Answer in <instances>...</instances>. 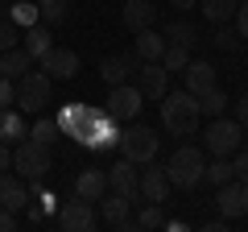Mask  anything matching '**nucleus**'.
I'll use <instances>...</instances> for the list:
<instances>
[{"label": "nucleus", "instance_id": "obj_9", "mask_svg": "<svg viewBox=\"0 0 248 232\" xmlns=\"http://www.w3.org/2000/svg\"><path fill=\"white\" fill-rule=\"evenodd\" d=\"M215 207H219V215L223 220H244L248 215V182H240V179H232V182H223V187H215Z\"/></svg>", "mask_w": 248, "mask_h": 232}, {"label": "nucleus", "instance_id": "obj_39", "mask_svg": "<svg viewBox=\"0 0 248 232\" xmlns=\"http://www.w3.org/2000/svg\"><path fill=\"white\" fill-rule=\"evenodd\" d=\"M9 104H17V83L0 75V108H9Z\"/></svg>", "mask_w": 248, "mask_h": 232}, {"label": "nucleus", "instance_id": "obj_31", "mask_svg": "<svg viewBox=\"0 0 248 232\" xmlns=\"http://www.w3.org/2000/svg\"><path fill=\"white\" fill-rule=\"evenodd\" d=\"M29 137H33V141H42V145H54L58 141V120H54V116H37L33 120V129H29Z\"/></svg>", "mask_w": 248, "mask_h": 232}, {"label": "nucleus", "instance_id": "obj_26", "mask_svg": "<svg viewBox=\"0 0 248 232\" xmlns=\"http://www.w3.org/2000/svg\"><path fill=\"white\" fill-rule=\"evenodd\" d=\"M21 46H25V54H29V58H42V54L54 46V42H50V29H46L42 21H37V25H29L25 33H21Z\"/></svg>", "mask_w": 248, "mask_h": 232}, {"label": "nucleus", "instance_id": "obj_34", "mask_svg": "<svg viewBox=\"0 0 248 232\" xmlns=\"http://www.w3.org/2000/svg\"><path fill=\"white\" fill-rule=\"evenodd\" d=\"M9 17H13V25L17 29H29V25H37V4H29V0H17V4H13L9 9Z\"/></svg>", "mask_w": 248, "mask_h": 232}, {"label": "nucleus", "instance_id": "obj_6", "mask_svg": "<svg viewBox=\"0 0 248 232\" xmlns=\"http://www.w3.org/2000/svg\"><path fill=\"white\" fill-rule=\"evenodd\" d=\"M120 153L128 162H137V166H149L153 158H157V149H161V137L153 133V129H145V125H133V129H124L120 133Z\"/></svg>", "mask_w": 248, "mask_h": 232}, {"label": "nucleus", "instance_id": "obj_3", "mask_svg": "<svg viewBox=\"0 0 248 232\" xmlns=\"http://www.w3.org/2000/svg\"><path fill=\"white\" fill-rule=\"evenodd\" d=\"M50 96H54V79L42 71V66H29L25 75L17 79V108L21 112H42L46 104H50Z\"/></svg>", "mask_w": 248, "mask_h": 232}, {"label": "nucleus", "instance_id": "obj_11", "mask_svg": "<svg viewBox=\"0 0 248 232\" xmlns=\"http://www.w3.org/2000/svg\"><path fill=\"white\" fill-rule=\"evenodd\" d=\"M133 75H137V79H133V87L141 91L145 99H161V96L170 91V71H166L161 63H141Z\"/></svg>", "mask_w": 248, "mask_h": 232}, {"label": "nucleus", "instance_id": "obj_23", "mask_svg": "<svg viewBox=\"0 0 248 232\" xmlns=\"http://www.w3.org/2000/svg\"><path fill=\"white\" fill-rule=\"evenodd\" d=\"M29 137V125H25V116L21 112H9V108H0V141L4 145H17Z\"/></svg>", "mask_w": 248, "mask_h": 232}, {"label": "nucleus", "instance_id": "obj_2", "mask_svg": "<svg viewBox=\"0 0 248 232\" xmlns=\"http://www.w3.org/2000/svg\"><path fill=\"white\" fill-rule=\"evenodd\" d=\"M203 166H207V158H203V149H199V145H182V149H174V158L166 162L170 187L195 191L199 182H203Z\"/></svg>", "mask_w": 248, "mask_h": 232}, {"label": "nucleus", "instance_id": "obj_35", "mask_svg": "<svg viewBox=\"0 0 248 232\" xmlns=\"http://www.w3.org/2000/svg\"><path fill=\"white\" fill-rule=\"evenodd\" d=\"M161 220H166V215H161V203H145L141 215L133 220V228L137 232H153V228H161Z\"/></svg>", "mask_w": 248, "mask_h": 232}, {"label": "nucleus", "instance_id": "obj_25", "mask_svg": "<svg viewBox=\"0 0 248 232\" xmlns=\"http://www.w3.org/2000/svg\"><path fill=\"white\" fill-rule=\"evenodd\" d=\"M166 42H170V46H186V50H195V46H199V25H195V21H186V17L170 21V25H166Z\"/></svg>", "mask_w": 248, "mask_h": 232}, {"label": "nucleus", "instance_id": "obj_36", "mask_svg": "<svg viewBox=\"0 0 248 232\" xmlns=\"http://www.w3.org/2000/svg\"><path fill=\"white\" fill-rule=\"evenodd\" d=\"M13 46H21V29L13 25L9 13L0 9V50H13Z\"/></svg>", "mask_w": 248, "mask_h": 232}, {"label": "nucleus", "instance_id": "obj_12", "mask_svg": "<svg viewBox=\"0 0 248 232\" xmlns=\"http://www.w3.org/2000/svg\"><path fill=\"white\" fill-rule=\"evenodd\" d=\"M37 63H42V71L50 75V79H75V75H79V54L66 50V46H50Z\"/></svg>", "mask_w": 248, "mask_h": 232}, {"label": "nucleus", "instance_id": "obj_8", "mask_svg": "<svg viewBox=\"0 0 248 232\" xmlns=\"http://www.w3.org/2000/svg\"><path fill=\"white\" fill-rule=\"evenodd\" d=\"M58 224L62 232H91V228H99V215H95V203H87V199H79V195H71L66 203H58Z\"/></svg>", "mask_w": 248, "mask_h": 232}, {"label": "nucleus", "instance_id": "obj_13", "mask_svg": "<svg viewBox=\"0 0 248 232\" xmlns=\"http://www.w3.org/2000/svg\"><path fill=\"white\" fill-rule=\"evenodd\" d=\"M166 195H170V174H166V166L141 170V179H137V199H145V203H166Z\"/></svg>", "mask_w": 248, "mask_h": 232}, {"label": "nucleus", "instance_id": "obj_30", "mask_svg": "<svg viewBox=\"0 0 248 232\" xmlns=\"http://www.w3.org/2000/svg\"><path fill=\"white\" fill-rule=\"evenodd\" d=\"M228 91H219V87H211V91H203L199 96V112H207V116H223L228 112Z\"/></svg>", "mask_w": 248, "mask_h": 232}, {"label": "nucleus", "instance_id": "obj_29", "mask_svg": "<svg viewBox=\"0 0 248 232\" xmlns=\"http://www.w3.org/2000/svg\"><path fill=\"white\" fill-rule=\"evenodd\" d=\"M236 174H232V158H215L203 166V182L207 187H223V182H232Z\"/></svg>", "mask_w": 248, "mask_h": 232}, {"label": "nucleus", "instance_id": "obj_42", "mask_svg": "<svg viewBox=\"0 0 248 232\" xmlns=\"http://www.w3.org/2000/svg\"><path fill=\"white\" fill-rule=\"evenodd\" d=\"M203 228H207V232H228V228H232V220H223V215H219V220H207Z\"/></svg>", "mask_w": 248, "mask_h": 232}, {"label": "nucleus", "instance_id": "obj_41", "mask_svg": "<svg viewBox=\"0 0 248 232\" xmlns=\"http://www.w3.org/2000/svg\"><path fill=\"white\" fill-rule=\"evenodd\" d=\"M13 228H17V212L0 207V232H13Z\"/></svg>", "mask_w": 248, "mask_h": 232}, {"label": "nucleus", "instance_id": "obj_14", "mask_svg": "<svg viewBox=\"0 0 248 232\" xmlns=\"http://www.w3.org/2000/svg\"><path fill=\"white\" fill-rule=\"evenodd\" d=\"M128 207H133V199L128 195H104L99 199V224H108V228H124L133 232V220H128Z\"/></svg>", "mask_w": 248, "mask_h": 232}, {"label": "nucleus", "instance_id": "obj_40", "mask_svg": "<svg viewBox=\"0 0 248 232\" xmlns=\"http://www.w3.org/2000/svg\"><path fill=\"white\" fill-rule=\"evenodd\" d=\"M232 120H236V125H240V129L248 133V91H244V96L236 99V116H232Z\"/></svg>", "mask_w": 248, "mask_h": 232}, {"label": "nucleus", "instance_id": "obj_37", "mask_svg": "<svg viewBox=\"0 0 248 232\" xmlns=\"http://www.w3.org/2000/svg\"><path fill=\"white\" fill-rule=\"evenodd\" d=\"M232 174H236L240 182H248V149H236V153H232Z\"/></svg>", "mask_w": 248, "mask_h": 232}, {"label": "nucleus", "instance_id": "obj_33", "mask_svg": "<svg viewBox=\"0 0 248 232\" xmlns=\"http://www.w3.org/2000/svg\"><path fill=\"white\" fill-rule=\"evenodd\" d=\"M166 71H186V63H190V50L186 46H170L166 42V50H161V58H157Z\"/></svg>", "mask_w": 248, "mask_h": 232}, {"label": "nucleus", "instance_id": "obj_27", "mask_svg": "<svg viewBox=\"0 0 248 232\" xmlns=\"http://www.w3.org/2000/svg\"><path fill=\"white\" fill-rule=\"evenodd\" d=\"M236 4L240 0H199V9H203V17L211 21V25H228V21L236 17Z\"/></svg>", "mask_w": 248, "mask_h": 232}, {"label": "nucleus", "instance_id": "obj_18", "mask_svg": "<svg viewBox=\"0 0 248 232\" xmlns=\"http://www.w3.org/2000/svg\"><path fill=\"white\" fill-rule=\"evenodd\" d=\"M75 195L79 199H87V203H99V199L108 195V170H99V166H87L75 179Z\"/></svg>", "mask_w": 248, "mask_h": 232}, {"label": "nucleus", "instance_id": "obj_4", "mask_svg": "<svg viewBox=\"0 0 248 232\" xmlns=\"http://www.w3.org/2000/svg\"><path fill=\"white\" fill-rule=\"evenodd\" d=\"M13 170H17L21 179H46L50 174V145L33 141V137L17 141L13 145Z\"/></svg>", "mask_w": 248, "mask_h": 232}, {"label": "nucleus", "instance_id": "obj_46", "mask_svg": "<svg viewBox=\"0 0 248 232\" xmlns=\"http://www.w3.org/2000/svg\"><path fill=\"white\" fill-rule=\"evenodd\" d=\"M244 220H248V215H244Z\"/></svg>", "mask_w": 248, "mask_h": 232}, {"label": "nucleus", "instance_id": "obj_32", "mask_svg": "<svg viewBox=\"0 0 248 232\" xmlns=\"http://www.w3.org/2000/svg\"><path fill=\"white\" fill-rule=\"evenodd\" d=\"M211 46H215V50H223V54H236V50H240V33H236V25H215Z\"/></svg>", "mask_w": 248, "mask_h": 232}, {"label": "nucleus", "instance_id": "obj_24", "mask_svg": "<svg viewBox=\"0 0 248 232\" xmlns=\"http://www.w3.org/2000/svg\"><path fill=\"white\" fill-rule=\"evenodd\" d=\"M161 50H166V33H157L153 25L137 33V58H141V63H157Z\"/></svg>", "mask_w": 248, "mask_h": 232}, {"label": "nucleus", "instance_id": "obj_16", "mask_svg": "<svg viewBox=\"0 0 248 232\" xmlns=\"http://www.w3.org/2000/svg\"><path fill=\"white\" fill-rule=\"evenodd\" d=\"M137 66H141L137 50H133V54H112V58L99 63V79H104L108 87H116V83H128V75H133Z\"/></svg>", "mask_w": 248, "mask_h": 232}, {"label": "nucleus", "instance_id": "obj_10", "mask_svg": "<svg viewBox=\"0 0 248 232\" xmlns=\"http://www.w3.org/2000/svg\"><path fill=\"white\" fill-rule=\"evenodd\" d=\"M145 108V96L133 87V83H116V87H108V116H116V120H133V116H141Z\"/></svg>", "mask_w": 248, "mask_h": 232}, {"label": "nucleus", "instance_id": "obj_38", "mask_svg": "<svg viewBox=\"0 0 248 232\" xmlns=\"http://www.w3.org/2000/svg\"><path fill=\"white\" fill-rule=\"evenodd\" d=\"M232 21H236L240 42H248V0H240V4H236V17H232Z\"/></svg>", "mask_w": 248, "mask_h": 232}, {"label": "nucleus", "instance_id": "obj_19", "mask_svg": "<svg viewBox=\"0 0 248 232\" xmlns=\"http://www.w3.org/2000/svg\"><path fill=\"white\" fill-rule=\"evenodd\" d=\"M25 203H29V187L4 170V174H0V207H9V212H25Z\"/></svg>", "mask_w": 248, "mask_h": 232}, {"label": "nucleus", "instance_id": "obj_45", "mask_svg": "<svg viewBox=\"0 0 248 232\" xmlns=\"http://www.w3.org/2000/svg\"><path fill=\"white\" fill-rule=\"evenodd\" d=\"M0 4H4V0H0Z\"/></svg>", "mask_w": 248, "mask_h": 232}, {"label": "nucleus", "instance_id": "obj_15", "mask_svg": "<svg viewBox=\"0 0 248 232\" xmlns=\"http://www.w3.org/2000/svg\"><path fill=\"white\" fill-rule=\"evenodd\" d=\"M137 162H128V158H120V162H112L108 166V191H116V195H128L137 203Z\"/></svg>", "mask_w": 248, "mask_h": 232}, {"label": "nucleus", "instance_id": "obj_1", "mask_svg": "<svg viewBox=\"0 0 248 232\" xmlns=\"http://www.w3.org/2000/svg\"><path fill=\"white\" fill-rule=\"evenodd\" d=\"M199 120H203V112H199V96H190V91H166L161 96V129L174 137H195L199 133Z\"/></svg>", "mask_w": 248, "mask_h": 232}, {"label": "nucleus", "instance_id": "obj_44", "mask_svg": "<svg viewBox=\"0 0 248 232\" xmlns=\"http://www.w3.org/2000/svg\"><path fill=\"white\" fill-rule=\"evenodd\" d=\"M174 4V13H190V9H199V0H170Z\"/></svg>", "mask_w": 248, "mask_h": 232}, {"label": "nucleus", "instance_id": "obj_5", "mask_svg": "<svg viewBox=\"0 0 248 232\" xmlns=\"http://www.w3.org/2000/svg\"><path fill=\"white\" fill-rule=\"evenodd\" d=\"M120 120H116V116H108V108L104 112H99V108H91V116H87V125L79 129V137H75V141L83 145V149H108V145H116L120 141Z\"/></svg>", "mask_w": 248, "mask_h": 232}, {"label": "nucleus", "instance_id": "obj_17", "mask_svg": "<svg viewBox=\"0 0 248 232\" xmlns=\"http://www.w3.org/2000/svg\"><path fill=\"white\" fill-rule=\"evenodd\" d=\"M120 21H124V29L141 33V29H149L153 21H157V4H153V0H124Z\"/></svg>", "mask_w": 248, "mask_h": 232}, {"label": "nucleus", "instance_id": "obj_28", "mask_svg": "<svg viewBox=\"0 0 248 232\" xmlns=\"http://www.w3.org/2000/svg\"><path fill=\"white\" fill-rule=\"evenodd\" d=\"M33 4H37L42 25H62V21L71 17V0H33Z\"/></svg>", "mask_w": 248, "mask_h": 232}, {"label": "nucleus", "instance_id": "obj_20", "mask_svg": "<svg viewBox=\"0 0 248 232\" xmlns=\"http://www.w3.org/2000/svg\"><path fill=\"white\" fill-rule=\"evenodd\" d=\"M182 75H186V91H190V96H203V91L215 87V66L211 63H195V58H190Z\"/></svg>", "mask_w": 248, "mask_h": 232}, {"label": "nucleus", "instance_id": "obj_21", "mask_svg": "<svg viewBox=\"0 0 248 232\" xmlns=\"http://www.w3.org/2000/svg\"><path fill=\"white\" fill-rule=\"evenodd\" d=\"M87 116H91V108H87V104H75V99H71V104L62 108L54 120H58V133H62V137H79V129L87 125Z\"/></svg>", "mask_w": 248, "mask_h": 232}, {"label": "nucleus", "instance_id": "obj_22", "mask_svg": "<svg viewBox=\"0 0 248 232\" xmlns=\"http://www.w3.org/2000/svg\"><path fill=\"white\" fill-rule=\"evenodd\" d=\"M29 66H33V58L25 54V46H13V50H0V75H4V79H13V83H17L21 75L29 71Z\"/></svg>", "mask_w": 248, "mask_h": 232}, {"label": "nucleus", "instance_id": "obj_43", "mask_svg": "<svg viewBox=\"0 0 248 232\" xmlns=\"http://www.w3.org/2000/svg\"><path fill=\"white\" fill-rule=\"evenodd\" d=\"M13 166V149H9V145H4V141H0V174H4V170H9Z\"/></svg>", "mask_w": 248, "mask_h": 232}, {"label": "nucleus", "instance_id": "obj_7", "mask_svg": "<svg viewBox=\"0 0 248 232\" xmlns=\"http://www.w3.org/2000/svg\"><path fill=\"white\" fill-rule=\"evenodd\" d=\"M203 141H207V153H211V158H232V153L240 149V141H244V129H240L236 120H228V116H215L211 125H207Z\"/></svg>", "mask_w": 248, "mask_h": 232}]
</instances>
